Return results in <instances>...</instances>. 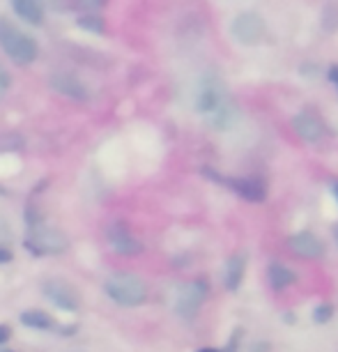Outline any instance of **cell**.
Here are the masks:
<instances>
[{"instance_id":"obj_20","label":"cell","mask_w":338,"mask_h":352,"mask_svg":"<svg viewBox=\"0 0 338 352\" xmlns=\"http://www.w3.org/2000/svg\"><path fill=\"white\" fill-rule=\"evenodd\" d=\"M10 336H12V331H10L8 324H0V343L10 341Z\"/></svg>"},{"instance_id":"obj_14","label":"cell","mask_w":338,"mask_h":352,"mask_svg":"<svg viewBox=\"0 0 338 352\" xmlns=\"http://www.w3.org/2000/svg\"><path fill=\"white\" fill-rule=\"evenodd\" d=\"M244 270H247V258L242 254L240 256H233L225 265V288L228 290H237L244 278Z\"/></svg>"},{"instance_id":"obj_3","label":"cell","mask_w":338,"mask_h":352,"mask_svg":"<svg viewBox=\"0 0 338 352\" xmlns=\"http://www.w3.org/2000/svg\"><path fill=\"white\" fill-rule=\"evenodd\" d=\"M228 104H233V102L228 99V92H225V85H223L221 78L205 76L201 81V85H198V92H196L198 113H203L205 118H210Z\"/></svg>"},{"instance_id":"obj_13","label":"cell","mask_w":338,"mask_h":352,"mask_svg":"<svg viewBox=\"0 0 338 352\" xmlns=\"http://www.w3.org/2000/svg\"><path fill=\"white\" fill-rule=\"evenodd\" d=\"M12 8H14V12L23 19V21H28L32 25H39L44 21V10H42V5L35 3V0H14Z\"/></svg>"},{"instance_id":"obj_15","label":"cell","mask_w":338,"mask_h":352,"mask_svg":"<svg viewBox=\"0 0 338 352\" xmlns=\"http://www.w3.org/2000/svg\"><path fill=\"white\" fill-rule=\"evenodd\" d=\"M297 281V276H295V272L293 270H288L286 265H269V283H271V288H276V290H281V288H288V285H293Z\"/></svg>"},{"instance_id":"obj_7","label":"cell","mask_w":338,"mask_h":352,"mask_svg":"<svg viewBox=\"0 0 338 352\" xmlns=\"http://www.w3.org/2000/svg\"><path fill=\"white\" fill-rule=\"evenodd\" d=\"M44 295L49 297L53 304H58L60 309L74 311L78 307V297L76 290L71 288L69 283L60 281V278H51V281L44 283Z\"/></svg>"},{"instance_id":"obj_8","label":"cell","mask_w":338,"mask_h":352,"mask_svg":"<svg viewBox=\"0 0 338 352\" xmlns=\"http://www.w3.org/2000/svg\"><path fill=\"white\" fill-rule=\"evenodd\" d=\"M109 244L122 256L141 254V249H143L141 242H138L136 237L127 230V226H122V223H113L109 228Z\"/></svg>"},{"instance_id":"obj_25","label":"cell","mask_w":338,"mask_h":352,"mask_svg":"<svg viewBox=\"0 0 338 352\" xmlns=\"http://www.w3.org/2000/svg\"><path fill=\"white\" fill-rule=\"evenodd\" d=\"M336 196H338V184H336Z\"/></svg>"},{"instance_id":"obj_5","label":"cell","mask_w":338,"mask_h":352,"mask_svg":"<svg viewBox=\"0 0 338 352\" xmlns=\"http://www.w3.org/2000/svg\"><path fill=\"white\" fill-rule=\"evenodd\" d=\"M25 244H28V249L32 251V254H39V256L60 254V251L67 249V240H65L63 232H58L53 228H44V226L32 228Z\"/></svg>"},{"instance_id":"obj_10","label":"cell","mask_w":338,"mask_h":352,"mask_svg":"<svg viewBox=\"0 0 338 352\" xmlns=\"http://www.w3.org/2000/svg\"><path fill=\"white\" fill-rule=\"evenodd\" d=\"M293 127L297 134H300V138H304V141H308V143H317L324 136V124L313 113H300L293 120Z\"/></svg>"},{"instance_id":"obj_2","label":"cell","mask_w":338,"mask_h":352,"mask_svg":"<svg viewBox=\"0 0 338 352\" xmlns=\"http://www.w3.org/2000/svg\"><path fill=\"white\" fill-rule=\"evenodd\" d=\"M106 295L113 302L122 304V307H138L148 297V288H145V283L136 274L122 272V274L109 276V281H106Z\"/></svg>"},{"instance_id":"obj_19","label":"cell","mask_w":338,"mask_h":352,"mask_svg":"<svg viewBox=\"0 0 338 352\" xmlns=\"http://www.w3.org/2000/svg\"><path fill=\"white\" fill-rule=\"evenodd\" d=\"M8 83H10V78H8V72H5L3 67H0V99H3L5 90H8Z\"/></svg>"},{"instance_id":"obj_1","label":"cell","mask_w":338,"mask_h":352,"mask_svg":"<svg viewBox=\"0 0 338 352\" xmlns=\"http://www.w3.org/2000/svg\"><path fill=\"white\" fill-rule=\"evenodd\" d=\"M0 46L10 56L12 63L30 65L37 58V44L30 35H25L14 23L0 19Z\"/></svg>"},{"instance_id":"obj_21","label":"cell","mask_w":338,"mask_h":352,"mask_svg":"<svg viewBox=\"0 0 338 352\" xmlns=\"http://www.w3.org/2000/svg\"><path fill=\"white\" fill-rule=\"evenodd\" d=\"M12 261V254L8 249H0V263H10Z\"/></svg>"},{"instance_id":"obj_12","label":"cell","mask_w":338,"mask_h":352,"mask_svg":"<svg viewBox=\"0 0 338 352\" xmlns=\"http://www.w3.org/2000/svg\"><path fill=\"white\" fill-rule=\"evenodd\" d=\"M51 83H53V88H56L58 92H63V95H67V97L88 99V88H85V85L71 74H56Z\"/></svg>"},{"instance_id":"obj_18","label":"cell","mask_w":338,"mask_h":352,"mask_svg":"<svg viewBox=\"0 0 338 352\" xmlns=\"http://www.w3.org/2000/svg\"><path fill=\"white\" fill-rule=\"evenodd\" d=\"M78 23H81L83 28H90V30H97V32L104 30V23H102V19H99V16H85Z\"/></svg>"},{"instance_id":"obj_6","label":"cell","mask_w":338,"mask_h":352,"mask_svg":"<svg viewBox=\"0 0 338 352\" xmlns=\"http://www.w3.org/2000/svg\"><path fill=\"white\" fill-rule=\"evenodd\" d=\"M207 297V283L205 281H191L187 285H182L177 292L175 300V311L180 318H194L201 309V304Z\"/></svg>"},{"instance_id":"obj_16","label":"cell","mask_w":338,"mask_h":352,"mask_svg":"<svg viewBox=\"0 0 338 352\" xmlns=\"http://www.w3.org/2000/svg\"><path fill=\"white\" fill-rule=\"evenodd\" d=\"M21 322L28 324V327H32V329H51V327H56V322L51 320L49 314H44V311H35V309H30V311H25V314H21Z\"/></svg>"},{"instance_id":"obj_23","label":"cell","mask_w":338,"mask_h":352,"mask_svg":"<svg viewBox=\"0 0 338 352\" xmlns=\"http://www.w3.org/2000/svg\"><path fill=\"white\" fill-rule=\"evenodd\" d=\"M198 352H221V350H216V348H203V350H198Z\"/></svg>"},{"instance_id":"obj_17","label":"cell","mask_w":338,"mask_h":352,"mask_svg":"<svg viewBox=\"0 0 338 352\" xmlns=\"http://www.w3.org/2000/svg\"><path fill=\"white\" fill-rule=\"evenodd\" d=\"M331 316H334V307H331V304H320V307L315 309V314H313V320L322 324V322L331 320Z\"/></svg>"},{"instance_id":"obj_22","label":"cell","mask_w":338,"mask_h":352,"mask_svg":"<svg viewBox=\"0 0 338 352\" xmlns=\"http://www.w3.org/2000/svg\"><path fill=\"white\" fill-rule=\"evenodd\" d=\"M329 78L338 85V67H331V69H329Z\"/></svg>"},{"instance_id":"obj_11","label":"cell","mask_w":338,"mask_h":352,"mask_svg":"<svg viewBox=\"0 0 338 352\" xmlns=\"http://www.w3.org/2000/svg\"><path fill=\"white\" fill-rule=\"evenodd\" d=\"M223 182L228 184L230 189H235L244 201L262 203L264 196H267V191H264L262 184L256 180H249V177H233V180H223Z\"/></svg>"},{"instance_id":"obj_24","label":"cell","mask_w":338,"mask_h":352,"mask_svg":"<svg viewBox=\"0 0 338 352\" xmlns=\"http://www.w3.org/2000/svg\"><path fill=\"white\" fill-rule=\"evenodd\" d=\"M334 232H336V240H338V226H336V230H334Z\"/></svg>"},{"instance_id":"obj_4","label":"cell","mask_w":338,"mask_h":352,"mask_svg":"<svg viewBox=\"0 0 338 352\" xmlns=\"http://www.w3.org/2000/svg\"><path fill=\"white\" fill-rule=\"evenodd\" d=\"M230 32H233V37L240 44L256 46L267 35V25H264V19L258 12H242V14L235 16L233 25H230Z\"/></svg>"},{"instance_id":"obj_9","label":"cell","mask_w":338,"mask_h":352,"mask_svg":"<svg viewBox=\"0 0 338 352\" xmlns=\"http://www.w3.org/2000/svg\"><path fill=\"white\" fill-rule=\"evenodd\" d=\"M290 249L302 258H320L324 254L322 242L317 240V235H313L311 230H302L290 237Z\"/></svg>"}]
</instances>
